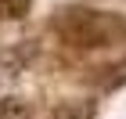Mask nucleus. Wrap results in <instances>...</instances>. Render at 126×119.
<instances>
[{
	"mask_svg": "<svg viewBox=\"0 0 126 119\" xmlns=\"http://www.w3.org/2000/svg\"><path fill=\"white\" fill-rule=\"evenodd\" d=\"M32 0H0V18H25Z\"/></svg>",
	"mask_w": 126,
	"mask_h": 119,
	"instance_id": "obj_3",
	"label": "nucleus"
},
{
	"mask_svg": "<svg viewBox=\"0 0 126 119\" xmlns=\"http://www.w3.org/2000/svg\"><path fill=\"white\" fill-rule=\"evenodd\" d=\"M54 119H94V112H90V105H83V101H68V105L58 108Z\"/></svg>",
	"mask_w": 126,
	"mask_h": 119,
	"instance_id": "obj_4",
	"label": "nucleus"
},
{
	"mask_svg": "<svg viewBox=\"0 0 126 119\" xmlns=\"http://www.w3.org/2000/svg\"><path fill=\"white\" fill-rule=\"evenodd\" d=\"M36 43H29V40H25V43H15V47H4L0 51V94H4V90L7 87H15V83H18L22 79V72L29 69L32 61H36Z\"/></svg>",
	"mask_w": 126,
	"mask_h": 119,
	"instance_id": "obj_2",
	"label": "nucleus"
},
{
	"mask_svg": "<svg viewBox=\"0 0 126 119\" xmlns=\"http://www.w3.org/2000/svg\"><path fill=\"white\" fill-rule=\"evenodd\" d=\"M115 83H126V65H123V69H115V76H112V87H115Z\"/></svg>",
	"mask_w": 126,
	"mask_h": 119,
	"instance_id": "obj_6",
	"label": "nucleus"
},
{
	"mask_svg": "<svg viewBox=\"0 0 126 119\" xmlns=\"http://www.w3.org/2000/svg\"><path fill=\"white\" fill-rule=\"evenodd\" d=\"M54 29L72 47H112L126 40V18L97 7H65L54 18Z\"/></svg>",
	"mask_w": 126,
	"mask_h": 119,
	"instance_id": "obj_1",
	"label": "nucleus"
},
{
	"mask_svg": "<svg viewBox=\"0 0 126 119\" xmlns=\"http://www.w3.org/2000/svg\"><path fill=\"white\" fill-rule=\"evenodd\" d=\"M25 116H29V108L22 101H4L0 105V119H25Z\"/></svg>",
	"mask_w": 126,
	"mask_h": 119,
	"instance_id": "obj_5",
	"label": "nucleus"
}]
</instances>
